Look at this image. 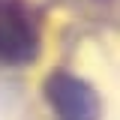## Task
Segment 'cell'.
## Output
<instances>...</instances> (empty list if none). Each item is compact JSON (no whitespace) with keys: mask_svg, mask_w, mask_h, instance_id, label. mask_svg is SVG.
<instances>
[{"mask_svg":"<svg viewBox=\"0 0 120 120\" xmlns=\"http://www.w3.org/2000/svg\"><path fill=\"white\" fill-rule=\"evenodd\" d=\"M39 30L27 6L18 0H0V60L27 63L36 54Z\"/></svg>","mask_w":120,"mask_h":120,"instance_id":"obj_1","label":"cell"},{"mask_svg":"<svg viewBox=\"0 0 120 120\" xmlns=\"http://www.w3.org/2000/svg\"><path fill=\"white\" fill-rule=\"evenodd\" d=\"M48 99L57 108L60 120H96L99 117L96 96L69 75H54L48 81Z\"/></svg>","mask_w":120,"mask_h":120,"instance_id":"obj_2","label":"cell"}]
</instances>
